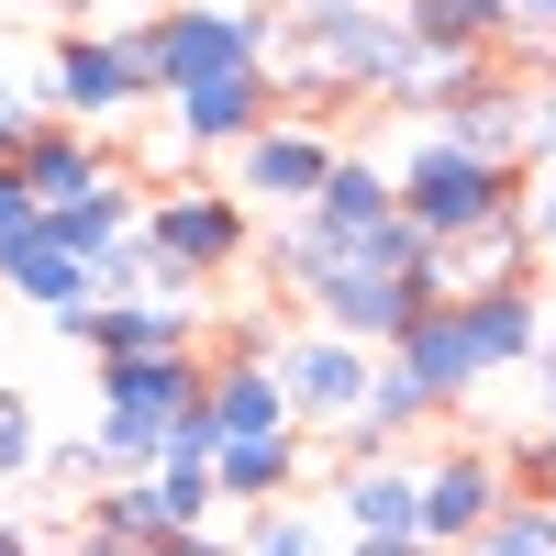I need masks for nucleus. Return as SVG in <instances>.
Wrapping results in <instances>:
<instances>
[{"label":"nucleus","mask_w":556,"mask_h":556,"mask_svg":"<svg viewBox=\"0 0 556 556\" xmlns=\"http://www.w3.org/2000/svg\"><path fill=\"white\" fill-rule=\"evenodd\" d=\"M390 178H401V212H412L424 245H468V235H490V223L523 212V167H490L468 146H445L434 123L390 134Z\"/></svg>","instance_id":"f257e3e1"},{"label":"nucleus","mask_w":556,"mask_h":556,"mask_svg":"<svg viewBox=\"0 0 556 556\" xmlns=\"http://www.w3.org/2000/svg\"><path fill=\"white\" fill-rule=\"evenodd\" d=\"M156 89V67H146V23H123V34H89V23H67L56 45H45V112L56 123H123L134 101Z\"/></svg>","instance_id":"f03ea898"},{"label":"nucleus","mask_w":556,"mask_h":556,"mask_svg":"<svg viewBox=\"0 0 556 556\" xmlns=\"http://www.w3.org/2000/svg\"><path fill=\"white\" fill-rule=\"evenodd\" d=\"M267 45H278V12H256V0H178L146 23V67L156 89H190L223 67H267Z\"/></svg>","instance_id":"7ed1b4c3"},{"label":"nucleus","mask_w":556,"mask_h":556,"mask_svg":"<svg viewBox=\"0 0 556 556\" xmlns=\"http://www.w3.org/2000/svg\"><path fill=\"white\" fill-rule=\"evenodd\" d=\"M146 245L167 267H190V278H235L256 256V212L235 190H212V178H178V190L146 201Z\"/></svg>","instance_id":"20e7f679"},{"label":"nucleus","mask_w":556,"mask_h":556,"mask_svg":"<svg viewBox=\"0 0 556 556\" xmlns=\"http://www.w3.org/2000/svg\"><path fill=\"white\" fill-rule=\"evenodd\" d=\"M278 390H290L301 434H334V424H356V401L379 390V345L323 334V323H290V345H278Z\"/></svg>","instance_id":"39448f33"},{"label":"nucleus","mask_w":556,"mask_h":556,"mask_svg":"<svg viewBox=\"0 0 556 556\" xmlns=\"http://www.w3.org/2000/svg\"><path fill=\"white\" fill-rule=\"evenodd\" d=\"M301 312L323 323V334H356V345L390 356L412 323L434 312V290H424L412 267H334V278H312V290H301Z\"/></svg>","instance_id":"423d86ee"},{"label":"nucleus","mask_w":556,"mask_h":556,"mask_svg":"<svg viewBox=\"0 0 556 556\" xmlns=\"http://www.w3.org/2000/svg\"><path fill=\"white\" fill-rule=\"evenodd\" d=\"M267 123H278V78H267V67H223V78L167 89V134H178L190 156H245Z\"/></svg>","instance_id":"0eeeda50"},{"label":"nucleus","mask_w":556,"mask_h":556,"mask_svg":"<svg viewBox=\"0 0 556 556\" xmlns=\"http://www.w3.org/2000/svg\"><path fill=\"white\" fill-rule=\"evenodd\" d=\"M334 134H323V123H267L256 134V146L235 156V201L245 212H312L323 201V178H334Z\"/></svg>","instance_id":"6e6552de"},{"label":"nucleus","mask_w":556,"mask_h":556,"mask_svg":"<svg viewBox=\"0 0 556 556\" xmlns=\"http://www.w3.org/2000/svg\"><path fill=\"white\" fill-rule=\"evenodd\" d=\"M12 167H23V190L45 201V212H67V201H89V190H112V178H134L123 156H112V134H89V123H23V146H12Z\"/></svg>","instance_id":"1a4fd4ad"},{"label":"nucleus","mask_w":556,"mask_h":556,"mask_svg":"<svg viewBox=\"0 0 556 556\" xmlns=\"http://www.w3.org/2000/svg\"><path fill=\"white\" fill-rule=\"evenodd\" d=\"M501 501H513V468H501L490 445H445V456H424V545L434 556H456Z\"/></svg>","instance_id":"9d476101"},{"label":"nucleus","mask_w":556,"mask_h":556,"mask_svg":"<svg viewBox=\"0 0 556 556\" xmlns=\"http://www.w3.org/2000/svg\"><path fill=\"white\" fill-rule=\"evenodd\" d=\"M201 390H212V356H201V345H178V356H101V424L167 434Z\"/></svg>","instance_id":"9b49d317"},{"label":"nucleus","mask_w":556,"mask_h":556,"mask_svg":"<svg viewBox=\"0 0 556 556\" xmlns=\"http://www.w3.org/2000/svg\"><path fill=\"white\" fill-rule=\"evenodd\" d=\"M323 490H334V523H345V534L424 545V468H412V456H345Z\"/></svg>","instance_id":"f8f14e48"},{"label":"nucleus","mask_w":556,"mask_h":556,"mask_svg":"<svg viewBox=\"0 0 556 556\" xmlns=\"http://www.w3.org/2000/svg\"><path fill=\"white\" fill-rule=\"evenodd\" d=\"M424 123L445 134V146H468V156H490V167H523V78L501 67V56H490V67H479L468 89H456L445 112H424Z\"/></svg>","instance_id":"ddd939ff"},{"label":"nucleus","mask_w":556,"mask_h":556,"mask_svg":"<svg viewBox=\"0 0 556 556\" xmlns=\"http://www.w3.org/2000/svg\"><path fill=\"white\" fill-rule=\"evenodd\" d=\"M424 424H434V390L412 379L401 356H379V390H367V401H356V424H334L323 445H334V456H401Z\"/></svg>","instance_id":"4468645a"},{"label":"nucleus","mask_w":556,"mask_h":556,"mask_svg":"<svg viewBox=\"0 0 556 556\" xmlns=\"http://www.w3.org/2000/svg\"><path fill=\"white\" fill-rule=\"evenodd\" d=\"M401 367H412V379H424L434 390V412H456V401H468L479 379H490V367H479V345H468V312H456V301H434L424 323H412V334L390 345Z\"/></svg>","instance_id":"2eb2a0df"},{"label":"nucleus","mask_w":556,"mask_h":556,"mask_svg":"<svg viewBox=\"0 0 556 556\" xmlns=\"http://www.w3.org/2000/svg\"><path fill=\"white\" fill-rule=\"evenodd\" d=\"M0 290H12V301H34V312L67 334V323L101 301V278H89V256H67L56 235H34V245H12V256H0Z\"/></svg>","instance_id":"dca6fc26"},{"label":"nucleus","mask_w":556,"mask_h":556,"mask_svg":"<svg viewBox=\"0 0 556 556\" xmlns=\"http://www.w3.org/2000/svg\"><path fill=\"white\" fill-rule=\"evenodd\" d=\"M301 479H312V434H256V445H223V456H212V490L235 501V513L301 501Z\"/></svg>","instance_id":"f3484780"},{"label":"nucleus","mask_w":556,"mask_h":556,"mask_svg":"<svg viewBox=\"0 0 556 556\" xmlns=\"http://www.w3.org/2000/svg\"><path fill=\"white\" fill-rule=\"evenodd\" d=\"M67 334H78L89 356H178V345H201V323L167 312V301H89Z\"/></svg>","instance_id":"a211bd4d"},{"label":"nucleus","mask_w":556,"mask_h":556,"mask_svg":"<svg viewBox=\"0 0 556 556\" xmlns=\"http://www.w3.org/2000/svg\"><path fill=\"white\" fill-rule=\"evenodd\" d=\"M456 312H468V345H479L490 379H501V367H534V345H545V301H534V278H513V290H468Z\"/></svg>","instance_id":"6ab92c4d"},{"label":"nucleus","mask_w":556,"mask_h":556,"mask_svg":"<svg viewBox=\"0 0 556 556\" xmlns=\"http://www.w3.org/2000/svg\"><path fill=\"white\" fill-rule=\"evenodd\" d=\"M212 434L223 445H256V434H301V412H290V390H278V367H212Z\"/></svg>","instance_id":"aec40b11"},{"label":"nucleus","mask_w":556,"mask_h":556,"mask_svg":"<svg viewBox=\"0 0 556 556\" xmlns=\"http://www.w3.org/2000/svg\"><path fill=\"white\" fill-rule=\"evenodd\" d=\"M401 23L434 56H501L513 45V0H401Z\"/></svg>","instance_id":"412c9836"},{"label":"nucleus","mask_w":556,"mask_h":556,"mask_svg":"<svg viewBox=\"0 0 556 556\" xmlns=\"http://www.w3.org/2000/svg\"><path fill=\"white\" fill-rule=\"evenodd\" d=\"M235 545H245V556H334L345 534L323 523L312 501H267V513H245V523H235Z\"/></svg>","instance_id":"4be33fe9"},{"label":"nucleus","mask_w":556,"mask_h":556,"mask_svg":"<svg viewBox=\"0 0 556 556\" xmlns=\"http://www.w3.org/2000/svg\"><path fill=\"white\" fill-rule=\"evenodd\" d=\"M456 556H556V501H501Z\"/></svg>","instance_id":"5701e85b"},{"label":"nucleus","mask_w":556,"mask_h":556,"mask_svg":"<svg viewBox=\"0 0 556 556\" xmlns=\"http://www.w3.org/2000/svg\"><path fill=\"white\" fill-rule=\"evenodd\" d=\"M290 323L301 312H223V334H212V367H278V345H290Z\"/></svg>","instance_id":"b1692460"},{"label":"nucleus","mask_w":556,"mask_h":556,"mask_svg":"<svg viewBox=\"0 0 556 556\" xmlns=\"http://www.w3.org/2000/svg\"><path fill=\"white\" fill-rule=\"evenodd\" d=\"M146 490H156V523H167V534H201V523H212V501H223L212 468H190V456H167Z\"/></svg>","instance_id":"393cba45"},{"label":"nucleus","mask_w":556,"mask_h":556,"mask_svg":"<svg viewBox=\"0 0 556 556\" xmlns=\"http://www.w3.org/2000/svg\"><path fill=\"white\" fill-rule=\"evenodd\" d=\"M56 501H101L112 490V456H101V434H67V445H45V468H34Z\"/></svg>","instance_id":"a878e982"},{"label":"nucleus","mask_w":556,"mask_h":556,"mask_svg":"<svg viewBox=\"0 0 556 556\" xmlns=\"http://www.w3.org/2000/svg\"><path fill=\"white\" fill-rule=\"evenodd\" d=\"M45 468V434H34V401L12 390V379H0V490H12V479H34Z\"/></svg>","instance_id":"bb28decb"},{"label":"nucleus","mask_w":556,"mask_h":556,"mask_svg":"<svg viewBox=\"0 0 556 556\" xmlns=\"http://www.w3.org/2000/svg\"><path fill=\"white\" fill-rule=\"evenodd\" d=\"M556 167V78H523V178Z\"/></svg>","instance_id":"cd10ccee"},{"label":"nucleus","mask_w":556,"mask_h":556,"mask_svg":"<svg viewBox=\"0 0 556 556\" xmlns=\"http://www.w3.org/2000/svg\"><path fill=\"white\" fill-rule=\"evenodd\" d=\"M45 235V201L23 190V167H0V256H12V245H34Z\"/></svg>","instance_id":"c85d7f7f"},{"label":"nucleus","mask_w":556,"mask_h":556,"mask_svg":"<svg viewBox=\"0 0 556 556\" xmlns=\"http://www.w3.org/2000/svg\"><path fill=\"white\" fill-rule=\"evenodd\" d=\"M523 235H534V267H556V167L523 178Z\"/></svg>","instance_id":"c756f323"},{"label":"nucleus","mask_w":556,"mask_h":556,"mask_svg":"<svg viewBox=\"0 0 556 556\" xmlns=\"http://www.w3.org/2000/svg\"><path fill=\"white\" fill-rule=\"evenodd\" d=\"M146 556H245V545H235V534H223V523H201V534H156Z\"/></svg>","instance_id":"7c9ffc66"},{"label":"nucleus","mask_w":556,"mask_h":556,"mask_svg":"<svg viewBox=\"0 0 556 556\" xmlns=\"http://www.w3.org/2000/svg\"><path fill=\"white\" fill-rule=\"evenodd\" d=\"M67 556H146V545H123V534H89V523H78V534H67Z\"/></svg>","instance_id":"2f4dec72"},{"label":"nucleus","mask_w":556,"mask_h":556,"mask_svg":"<svg viewBox=\"0 0 556 556\" xmlns=\"http://www.w3.org/2000/svg\"><path fill=\"white\" fill-rule=\"evenodd\" d=\"M534 390L556 401V301H545V345H534Z\"/></svg>","instance_id":"473e14b6"},{"label":"nucleus","mask_w":556,"mask_h":556,"mask_svg":"<svg viewBox=\"0 0 556 556\" xmlns=\"http://www.w3.org/2000/svg\"><path fill=\"white\" fill-rule=\"evenodd\" d=\"M334 556H434V545H379V534H345Z\"/></svg>","instance_id":"72a5a7b5"},{"label":"nucleus","mask_w":556,"mask_h":556,"mask_svg":"<svg viewBox=\"0 0 556 556\" xmlns=\"http://www.w3.org/2000/svg\"><path fill=\"white\" fill-rule=\"evenodd\" d=\"M23 12H45V23H89L101 0H23Z\"/></svg>","instance_id":"f704fd0d"},{"label":"nucleus","mask_w":556,"mask_h":556,"mask_svg":"<svg viewBox=\"0 0 556 556\" xmlns=\"http://www.w3.org/2000/svg\"><path fill=\"white\" fill-rule=\"evenodd\" d=\"M0 556H34V534H23V523H0Z\"/></svg>","instance_id":"c9c22d12"},{"label":"nucleus","mask_w":556,"mask_h":556,"mask_svg":"<svg viewBox=\"0 0 556 556\" xmlns=\"http://www.w3.org/2000/svg\"><path fill=\"white\" fill-rule=\"evenodd\" d=\"M12 146H23V123H0V167H12Z\"/></svg>","instance_id":"e433bc0d"},{"label":"nucleus","mask_w":556,"mask_h":556,"mask_svg":"<svg viewBox=\"0 0 556 556\" xmlns=\"http://www.w3.org/2000/svg\"><path fill=\"white\" fill-rule=\"evenodd\" d=\"M545 434H556V401H545Z\"/></svg>","instance_id":"4c0bfd02"}]
</instances>
